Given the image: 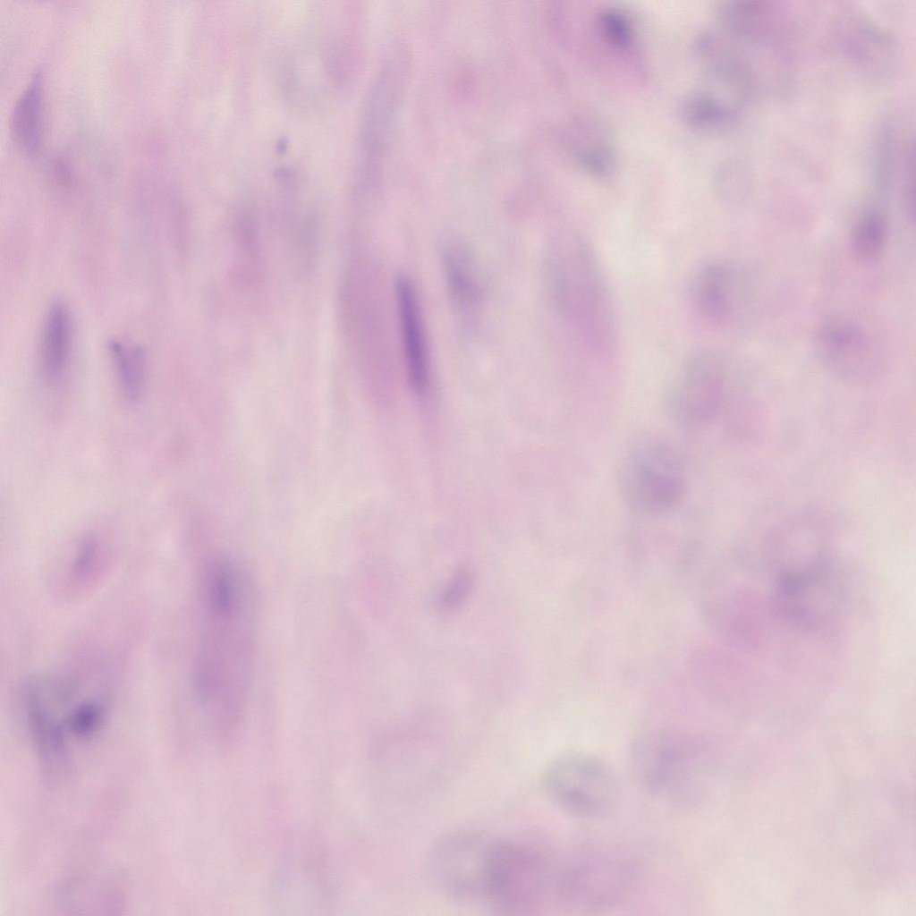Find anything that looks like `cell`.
<instances>
[{
	"mask_svg": "<svg viewBox=\"0 0 916 916\" xmlns=\"http://www.w3.org/2000/svg\"><path fill=\"white\" fill-rule=\"evenodd\" d=\"M207 629L198 683L213 736L231 742L241 725L250 683L256 596L250 574H221L201 589Z\"/></svg>",
	"mask_w": 916,
	"mask_h": 916,
	"instance_id": "6da1fadb",
	"label": "cell"
},
{
	"mask_svg": "<svg viewBox=\"0 0 916 916\" xmlns=\"http://www.w3.org/2000/svg\"><path fill=\"white\" fill-rule=\"evenodd\" d=\"M547 276L554 308L572 337L589 351L609 352L616 337L611 296L597 257L580 233L567 229L555 238Z\"/></svg>",
	"mask_w": 916,
	"mask_h": 916,
	"instance_id": "7a4b0ae2",
	"label": "cell"
},
{
	"mask_svg": "<svg viewBox=\"0 0 916 916\" xmlns=\"http://www.w3.org/2000/svg\"><path fill=\"white\" fill-rule=\"evenodd\" d=\"M630 767L641 789L676 807L694 804L705 773L704 749L691 734L655 729L639 735L630 750Z\"/></svg>",
	"mask_w": 916,
	"mask_h": 916,
	"instance_id": "3957f363",
	"label": "cell"
},
{
	"mask_svg": "<svg viewBox=\"0 0 916 916\" xmlns=\"http://www.w3.org/2000/svg\"><path fill=\"white\" fill-rule=\"evenodd\" d=\"M616 480L627 506L649 515L675 508L688 482L681 454L657 437H642L630 445L620 462Z\"/></svg>",
	"mask_w": 916,
	"mask_h": 916,
	"instance_id": "277c9868",
	"label": "cell"
},
{
	"mask_svg": "<svg viewBox=\"0 0 916 916\" xmlns=\"http://www.w3.org/2000/svg\"><path fill=\"white\" fill-rule=\"evenodd\" d=\"M556 874L550 858L535 844L493 837L484 902L506 912L537 909L555 895Z\"/></svg>",
	"mask_w": 916,
	"mask_h": 916,
	"instance_id": "5b68a950",
	"label": "cell"
},
{
	"mask_svg": "<svg viewBox=\"0 0 916 916\" xmlns=\"http://www.w3.org/2000/svg\"><path fill=\"white\" fill-rule=\"evenodd\" d=\"M542 785L562 810L581 819H599L617 807L620 790L610 767L584 752L561 754L546 767Z\"/></svg>",
	"mask_w": 916,
	"mask_h": 916,
	"instance_id": "8992f818",
	"label": "cell"
},
{
	"mask_svg": "<svg viewBox=\"0 0 916 916\" xmlns=\"http://www.w3.org/2000/svg\"><path fill=\"white\" fill-rule=\"evenodd\" d=\"M635 880L633 862L622 852L590 851L556 868L555 896L576 912H598L622 902Z\"/></svg>",
	"mask_w": 916,
	"mask_h": 916,
	"instance_id": "52a82bcc",
	"label": "cell"
},
{
	"mask_svg": "<svg viewBox=\"0 0 916 916\" xmlns=\"http://www.w3.org/2000/svg\"><path fill=\"white\" fill-rule=\"evenodd\" d=\"M493 837L470 829L444 835L431 847L428 870L434 886L462 902H484Z\"/></svg>",
	"mask_w": 916,
	"mask_h": 916,
	"instance_id": "ba28073f",
	"label": "cell"
},
{
	"mask_svg": "<svg viewBox=\"0 0 916 916\" xmlns=\"http://www.w3.org/2000/svg\"><path fill=\"white\" fill-rule=\"evenodd\" d=\"M729 361L722 352L703 351L691 355L679 366L664 398L665 408L673 421L694 427L711 417Z\"/></svg>",
	"mask_w": 916,
	"mask_h": 916,
	"instance_id": "9c48e42d",
	"label": "cell"
},
{
	"mask_svg": "<svg viewBox=\"0 0 916 916\" xmlns=\"http://www.w3.org/2000/svg\"><path fill=\"white\" fill-rule=\"evenodd\" d=\"M742 275L738 267L725 261H713L700 267L692 277L690 299L698 316L717 327L731 325L741 312L745 298Z\"/></svg>",
	"mask_w": 916,
	"mask_h": 916,
	"instance_id": "30bf717a",
	"label": "cell"
},
{
	"mask_svg": "<svg viewBox=\"0 0 916 916\" xmlns=\"http://www.w3.org/2000/svg\"><path fill=\"white\" fill-rule=\"evenodd\" d=\"M813 349L820 361L844 376H859L873 369L878 352L872 338L858 324L830 318L816 330Z\"/></svg>",
	"mask_w": 916,
	"mask_h": 916,
	"instance_id": "8fae6325",
	"label": "cell"
},
{
	"mask_svg": "<svg viewBox=\"0 0 916 916\" xmlns=\"http://www.w3.org/2000/svg\"><path fill=\"white\" fill-rule=\"evenodd\" d=\"M290 848L280 865L279 888L290 900L304 903V908L327 902L333 894L332 871L327 855L314 841H300Z\"/></svg>",
	"mask_w": 916,
	"mask_h": 916,
	"instance_id": "7c38bea8",
	"label": "cell"
},
{
	"mask_svg": "<svg viewBox=\"0 0 916 916\" xmlns=\"http://www.w3.org/2000/svg\"><path fill=\"white\" fill-rule=\"evenodd\" d=\"M824 568L811 567L784 573L777 581L776 599L788 618L814 625L834 606L835 588Z\"/></svg>",
	"mask_w": 916,
	"mask_h": 916,
	"instance_id": "4fadbf2b",
	"label": "cell"
},
{
	"mask_svg": "<svg viewBox=\"0 0 916 916\" xmlns=\"http://www.w3.org/2000/svg\"><path fill=\"white\" fill-rule=\"evenodd\" d=\"M395 300L409 382L417 394H424L429 382L426 336L417 293L405 276L395 282Z\"/></svg>",
	"mask_w": 916,
	"mask_h": 916,
	"instance_id": "5bb4252c",
	"label": "cell"
},
{
	"mask_svg": "<svg viewBox=\"0 0 916 916\" xmlns=\"http://www.w3.org/2000/svg\"><path fill=\"white\" fill-rule=\"evenodd\" d=\"M43 78L33 73L12 110L10 131L13 143L28 156L40 148L43 131Z\"/></svg>",
	"mask_w": 916,
	"mask_h": 916,
	"instance_id": "9a60e30c",
	"label": "cell"
},
{
	"mask_svg": "<svg viewBox=\"0 0 916 916\" xmlns=\"http://www.w3.org/2000/svg\"><path fill=\"white\" fill-rule=\"evenodd\" d=\"M72 320L68 306L56 300L49 306L41 334L40 361L44 375L58 381L64 375L70 358Z\"/></svg>",
	"mask_w": 916,
	"mask_h": 916,
	"instance_id": "2e32d148",
	"label": "cell"
},
{
	"mask_svg": "<svg viewBox=\"0 0 916 916\" xmlns=\"http://www.w3.org/2000/svg\"><path fill=\"white\" fill-rule=\"evenodd\" d=\"M445 273L452 301L460 316L471 318L479 304V288L464 251L450 245L444 251Z\"/></svg>",
	"mask_w": 916,
	"mask_h": 916,
	"instance_id": "e0dca14e",
	"label": "cell"
},
{
	"mask_svg": "<svg viewBox=\"0 0 916 916\" xmlns=\"http://www.w3.org/2000/svg\"><path fill=\"white\" fill-rule=\"evenodd\" d=\"M109 351L121 392L128 401H138L145 381L143 352L134 345L119 341L111 342Z\"/></svg>",
	"mask_w": 916,
	"mask_h": 916,
	"instance_id": "ac0fdd59",
	"label": "cell"
},
{
	"mask_svg": "<svg viewBox=\"0 0 916 916\" xmlns=\"http://www.w3.org/2000/svg\"><path fill=\"white\" fill-rule=\"evenodd\" d=\"M887 237L886 216L876 208L861 214L854 224L851 236L853 256L863 263L876 260L882 253Z\"/></svg>",
	"mask_w": 916,
	"mask_h": 916,
	"instance_id": "d6986e66",
	"label": "cell"
},
{
	"mask_svg": "<svg viewBox=\"0 0 916 916\" xmlns=\"http://www.w3.org/2000/svg\"><path fill=\"white\" fill-rule=\"evenodd\" d=\"M683 119L691 126L707 129L724 120V109L712 98L703 95H691L683 105Z\"/></svg>",
	"mask_w": 916,
	"mask_h": 916,
	"instance_id": "ffe728a7",
	"label": "cell"
},
{
	"mask_svg": "<svg viewBox=\"0 0 916 916\" xmlns=\"http://www.w3.org/2000/svg\"><path fill=\"white\" fill-rule=\"evenodd\" d=\"M599 28L605 38L614 46L622 47L631 39V25L627 18L618 11L604 12L599 17Z\"/></svg>",
	"mask_w": 916,
	"mask_h": 916,
	"instance_id": "44dd1931",
	"label": "cell"
},
{
	"mask_svg": "<svg viewBox=\"0 0 916 916\" xmlns=\"http://www.w3.org/2000/svg\"><path fill=\"white\" fill-rule=\"evenodd\" d=\"M235 240L242 252L250 259L259 253V233L258 225L250 214H242L234 222Z\"/></svg>",
	"mask_w": 916,
	"mask_h": 916,
	"instance_id": "7402d4cb",
	"label": "cell"
},
{
	"mask_svg": "<svg viewBox=\"0 0 916 916\" xmlns=\"http://www.w3.org/2000/svg\"><path fill=\"white\" fill-rule=\"evenodd\" d=\"M318 222L315 217L308 216L301 223L298 237V253L304 269L312 267L318 249Z\"/></svg>",
	"mask_w": 916,
	"mask_h": 916,
	"instance_id": "603a6c76",
	"label": "cell"
},
{
	"mask_svg": "<svg viewBox=\"0 0 916 916\" xmlns=\"http://www.w3.org/2000/svg\"><path fill=\"white\" fill-rule=\"evenodd\" d=\"M97 556V546L92 540H85L75 557L73 570L77 575L87 574L95 563Z\"/></svg>",
	"mask_w": 916,
	"mask_h": 916,
	"instance_id": "cb8c5ba5",
	"label": "cell"
},
{
	"mask_svg": "<svg viewBox=\"0 0 916 916\" xmlns=\"http://www.w3.org/2000/svg\"><path fill=\"white\" fill-rule=\"evenodd\" d=\"M469 579L466 574H458V577L454 578V582L449 585L445 595L446 604L451 605L458 602V599L463 596L464 590L467 589Z\"/></svg>",
	"mask_w": 916,
	"mask_h": 916,
	"instance_id": "d4e9b609",
	"label": "cell"
}]
</instances>
